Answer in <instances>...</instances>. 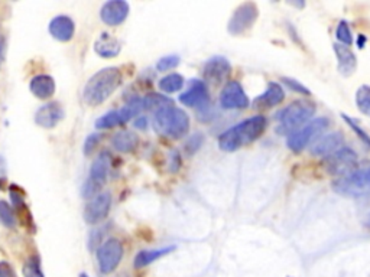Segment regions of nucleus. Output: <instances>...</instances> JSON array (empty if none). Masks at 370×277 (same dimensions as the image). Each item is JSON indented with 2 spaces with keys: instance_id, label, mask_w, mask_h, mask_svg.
<instances>
[{
  "instance_id": "obj_28",
  "label": "nucleus",
  "mask_w": 370,
  "mask_h": 277,
  "mask_svg": "<svg viewBox=\"0 0 370 277\" xmlns=\"http://www.w3.org/2000/svg\"><path fill=\"white\" fill-rule=\"evenodd\" d=\"M0 223L6 229H15L18 223L14 208L6 201H0Z\"/></svg>"
},
{
  "instance_id": "obj_39",
  "label": "nucleus",
  "mask_w": 370,
  "mask_h": 277,
  "mask_svg": "<svg viewBox=\"0 0 370 277\" xmlns=\"http://www.w3.org/2000/svg\"><path fill=\"white\" fill-rule=\"evenodd\" d=\"M4 39L0 38V67H2V63H4Z\"/></svg>"
},
{
  "instance_id": "obj_5",
  "label": "nucleus",
  "mask_w": 370,
  "mask_h": 277,
  "mask_svg": "<svg viewBox=\"0 0 370 277\" xmlns=\"http://www.w3.org/2000/svg\"><path fill=\"white\" fill-rule=\"evenodd\" d=\"M333 189L350 198H360L370 194V162L361 163L353 174L337 178L333 182Z\"/></svg>"
},
{
  "instance_id": "obj_33",
  "label": "nucleus",
  "mask_w": 370,
  "mask_h": 277,
  "mask_svg": "<svg viewBox=\"0 0 370 277\" xmlns=\"http://www.w3.org/2000/svg\"><path fill=\"white\" fill-rule=\"evenodd\" d=\"M180 66V57H177V55H168V57H164L161 58L160 61H158L156 64V68L158 71H168V70H174Z\"/></svg>"
},
{
  "instance_id": "obj_14",
  "label": "nucleus",
  "mask_w": 370,
  "mask_h": 277,
  "mask_svg": "<svg viewBox=\"0 0 370 277\" xmlns=\"http://www.w3.org/2000/svg\"><path fill=\"white\" fill-rule=\"evenodd\" d=\"M129 15V4L125 0H111L104 4L100 12L101 21L109 26L120 25Z\"/></svg>"
},
{
  "instance_id": "obj_13",
  "label": "nucleus",
  "mask_w": 370,
  "mask_h": 277,
  "mask_svg": "<svg viewBox=\"0 0 370 277\" xmlns=\"http://www.w3.org/2000/svg\"><path fill=\"white\" fill-rule=\"evenodd\" d=\"M202 74H204L205 81L215 84V85H219L229 80V77L232 74V66L226 58L215 57L205 63Z\"/></svg>"
},
{
  "instance_id": "obj_3",
  "label": "nucleus",
  "mask_w": 370,
  "mask_h": 277,
  "mask_svg": "<svg viewBox=\"0 0 370 277\" xmlns=\"http://www.w3.org/2000/svg\"><path fill=\"white\" fill-rule=\"evenodd\" d=\"M315 104L309 100H297L282 108L277 115V133L292 135L294 132L304 127L315 115Z\"/></svg>"
},
{
  "instance_id": "obj_25",
  "label": "nucleus",
  "mask_w": 370,
  "mask_h": 277,
  "mask_svg": "<svg viewBox=\"0 0 370 277\" xmlns=\"http://www.w3.org/2000/svg\"><path fill=\"white\" fill-rule=\"evenodd\" d=\"M143 110H149V112H160L163 108L171 107L173 101L161 94H149L142 100Z\"/></svg>"
},
{
  "instance_id": "obj_30",
  "label": "nucleus",
  "mask_w": 370,
  "mask_h": 277,
  "mask_svg": "<svg viewBox=\"0 0 370 277\" xmlns=\"http://www.w3.org/2000/svg\"><path fill=\"white\" fill-rule=\"evenodd\" d=\"M22 273H24V277H43L39 257L38 256L29 257L22 268Z\"/></svg>"
},
{
  "instance_id": "obj_22",
  "label": "nucleus",
  "mask_w": 370,
  "mask_h": 277,
  "mask_svg": "<svg viewBox=\"0 0 370 277\" xmlns=\"http://www.w3.org/2000/svg\"><path fill=\"white\" fill-rule=\"evenodd\" d=\"M29 88H31V93L35 97H38L41 100H46V98L52 97V94H54L56 81H54V78L49 77V75H36L31 80Z\"/></svg>"
},
{
  "instance_id": "obj_29",
  "label": "nucleus",
  "mask_w": 370,
  "mask_h": 277,
  "mask_svg": "<svg viewBox=\"0 0 370 277\" xmlns=\"http://www.w3.org/2000/svg\"><path fill=\"white\" fill-rule=\"evenodd\" d=\"M120 125H125L120 112H111L96 122L97 129H112V127H116Z\"/></svg>"
},
{
  "instance_id": "obj_11",
  "label": "nucleus",
  "mask_w": 370,
  "mask_h": 277,
  "mask_svg": "<svg viewBox=\"0 0 370 277\" xmlns=\"http://www.w3.org/2000/svg\"><path fill=\"white\" fill-rule=\"evenodd\" d=\"M111 208H112L111 194H98L86 205L84 221L87 224H98L109 215Z\"/></svg>"
},
{
  "instance_id": "obj_35",
  "label": "nucleus",
  "mask_w": 370,
  "mask_h": 277,
  "mask_svg": "<svg viewBox=\"0 0 370 277\" xmlns=\"http://www.w3.org/2000/svg\"><path fill=\"white\" fill-rule=\"evenodd\" d=\"M101 140V136L100 135H90L87 139H86V143H84V155H91L93 150L97 147V145L100 143Z\"/></svg>"
},
{
  "instance_id": "obj_8",
  "label": "nucleus",
  "mask_w": 370,
  "mask_h": 277,
  "mask_svg": "<svg viewBox=\"0 0 370 277\" xmlns=\"http://www.w3.org/2000/svg\"><path fill=\"white\" fill-rule=\"evenodd\" d=\"M111 163H112V156L109 152H101L98 155V157L93 162L91 169H90V177L86 181L83 191H81L84 198L93 199L94 197L98 195L100 189L106 184V179H108Z\"/></svg>"
},
{
  "instance_id": "obj_38",
  "label": "nucleus",
  "mask_w": 370,
  "mask_h": 277,
  "mask_svg": "<svg viewBox=\"0 0 370 277\" xmlns=\"http://www.w3.org/2000/svg\"><path fill=\"white\" fill-rule=\"evenodd\" d=\"M364 45H366V36L363 33H359V36H357V46L360 49H363Z\"/></svg>"
},
{
  "instance_id": "obj_19",
  "label": "nucleus",
  "mask_w": 370,
  "mask_h": 277,
  "mask_svg": "<svg viewBox=\"0 0 370 277\" xmlns=\"http://www.w3.org/2000/svg\"><path fill=\"white\" fill-rule=\"evenodd\" d=\"M285 100V91L278 83H269L265 93L255 98L253 107L257 110H268Z\"/></svg>"
},
{
  "instance_id": "obj_36",
  "label": "nucleus",
  "mask_w": 370,
  "mask_h": 277,
  "mask_svg": "<svg viewBox=\"0 0 370 277\" xmlns=\"http://www.w3.org/2000/svg\"><path fill=\"white\" fill-rule=\"evenodd\" d=\"M202 136L201 135H194L188 142H187V145H185V149H187V152L190 153V155H192V153H195L198 149H200V146H201V143H202Z\"/></svg>"
},
{
  "instance_id": "obj_37",
  "label": "nucleus",
  "mask_w": 370,
  "mask_h": 277,
  "mask_svg": "<svg viewBox=\"0 0 370 277\" xmlns=\"http://www.w3.org/2000/svg\"><path fill=\"white\" fill-rule=\"evenodd\" d=\"M0 277H15L14 270L11 268L9 264H5V263L0 264Z\"/></svg>"
},
{
  "instance_id": "obj_15",
  "label": "nucleus",
  "mask_w": 370,
  "mask_h": 277,
  "mask_svg": "<svg viewBox=\"0 0 370 277\" xmlns=\"http://www.w3.org/2000/svg\"><path fill=\"white\" fill-rule=\"evenodd\" d=\"M63 119H64V108L61 107L60 103H48L42 105L35 115L36 125L43 129L56 127Z\"/></svg>"
},
{
  "instance_id": "obj_21",
  "label": "nucleus",
  "mask_w": 370,
  "mask_h": 277,
  "mask_svg": "<svg viewBox=\"0 0 370 277\" xmlns=\"http://www.w3.org/2000/svg\"><path fill=\"white\" fill-rule=\"evenodd\" d=\"M94 51L103 58H113V57H118V55L120 53L122 45H120L119 39H116L111 33L104 32L97 38V41L94 43Z\"/></svg>"
},
{
  "instance_id": "obj_24",
  "label": "nucleus",
  "mask_w": 370,
  "mask_h": 277,
  "mask_svg": "<svg viewBox=\"0 0 370 277\" xmlns=\"http://www.w3.org/2000/svg\"><path fill=\"white\" fill-rule=\"evenodd\" d=\"M174 250H175V246H170V247L160 249V250H145V251H140V253H138V256L135 257V267H136V268L146 267V266H149L150 263H153L155 260L161 258V257L165 256V254H170V253L174 251Z\"/></svg>"
},
{
  "instance_id": "obj_7",
  "label": "nucleus",
  "mask_w": 370,
  "mask_h": 277,
  "mask_svg": "<svg viewBox=\"0 0 370 277\" xmlns=\"http://www.w3.org/2000/svg\"><path fill=\"white\" fill-rule=\"evenodd\" d=\"M329 125H330V120L327 117L314 119L312 122L307 123L304 127H301L299 130H297L288 136V140H287L288 149L292 150L294 153L302 152L308 145L314 143L317 139L322 137V135L329 127Z\"/></svg>"
},
{
  "instance_id": "obj_16",
  "label": "nucleus",
  "mask_w": 370,
  "mask_h": 277,
  "mask_svg": "<svg viewBox=\"0 0 370 277\" xmlns=\"http://www.w3.org/2000/svg\"><path fill=\"white\" fill-rule=\"evenodd\" d=\"M343 143H344V139L340 132L322 136L311 145V155L327 157V156L333 155L334 152L340 150L343 147Z\"/></svg>"
},
{
  "instance_id": "obj_41",
  "label": "nucleus",
  "mask_w": 370,
  "mask_h": 277,
  "mask_svg": "<svg viewBox=\"0 0 370 277\" xmlns=\"http://www.w3.org/2000/svg\"><path fill=\"white\" fill-rule=\"evenodd\" d=\"M5 174V160L4 157H0V177Z\"/></svg>"
},
{
  "instance_id": "obj_40",
  "label": "nucleus",
  "mask_w": 370,
  "mask_h": 277,
  "mask_svg": "<svg viewBox=\"0 0 370 277\" xmlns=\"http://www.w3.org/2000/svg\"><path fill=\"white\" fill-rule=\"evenodd\" d=\"M136 127H139V129L146 127V119H145V117H140L139 120H136Z\"/></svg>"
},
{
  "instance_id": "obj_23",
  "label": "nucleus",
  "mask_w": 370,
  "mask_h": 277,
  "mask_svg": "<svg viewBox=\"0 0 370 277\" xmlns=\"http://www.w3.org/2000/svg\"><path fill=\"white\" fill-rule=\"evenodd\" d=\"M138 143H139L138 136L133 132H129V130H120L112 139L113 147L119 152H123V153L133 152L138 147Z\"/></svg>"
},
{
  "instance_id": "obj_12",
  "label": "nucleus",
  "mask_w": 370,
  "mask_h": 277,
  "mask_svg": "<svg viewBox=\"0 0 370 277\" xmlns=\"http://www.w3.org/2000/svg\"><path fill=\"white\" fill-rule=\"evenodd\" d=\"M220 104L226 110H240L249 105V98L237 81H229L222 94H220Z\"/></svg>"
},
{
  "instance_id": "obj_20",
  "label": "nucleus",
  "mask_w": 370,
  "mask_h": 277,
  "mask_svg": "<svg viewBox=\"0 0 370 277\" xmlns=\"http://www.w3.org/2000/svg\"><path fill=\"white\" fill-rule=\"evenodd\" d=\"M76 32V25L71 18L60 15L49 22V33L52 38L61 42H68L73 39Z\"/></svg>"
},
{
  "instance_id": "obj_27",
  "label": "nucleus",
  "mask_w": 370,
  "mask_h": 277,
  "mask_svg": "<svg viewBox=\"0 0 370 277\" xmlns=\"http://www.w3.org/2000/svg\"><path fill=\"white\" fill-rule=\"evenodd\" d=\"M158 85H160L161 91H164V93H168V94L177 93L184 85V77L180 74H170V75L164 77Z\"/></svg>"
},
{
  "instance_id": "obj_17",
  "label": "nucleus",
  "mask_w": 370,
  "mask_h": 277,
  "mask_svg": "<svg viewBox=\"0 0 370 277\" xmlns=\"http://www.w3.org/2000/svg\"><path fill=\"white\" fill-rule=\"evenodd\" d=\"M333 49L337 58L339 73L344 77H350L351 74H354L357 68V58H356V53L350 49V46H346L343 43H334Z\"/></svg>"
},
{
  "instance_id": "obj_2",
  "label": "nucleus",
  "mask_w": 370,
  "mask_h": 277,
  "mask_svg": "<svg viewBox=\"0 0 370 277\" xmlns=\"http://www.w3.org/2000/svg\"><path fill=\"white\" fill-rule=\"evenodd\" d=\"M123 77L119 68H104L94 74L84 87V100L88 105L96 107L108 100L120 85Z\"/></svg>"
},
{
  "instance_id": "obj_9",
  "label": "nucleus",
  "mask_w": 370,
  "mask_h": 277,
  "mask_svg": "<svg viewBox=\"0 0 370 277\" xmlns=\"http://www.w3.org/2000/svg\"><path fill=\"white\" fill-rule=\"evenodd\" d=\"M123 246L118 239H111L100 246L97 250V261L100 271L104 274H111L115 271L122 261Z\"/></svg>"
},
{
  "instance_id": "obj_31",
  "label": "nucleus",
  "mask_w": 370,
  "mask_h": 277,
  "mask_svg": "<svg viewBox=\"0 0 370 277\" xmlns=\"http://www.w3.org/2000/svg\"><path fill=\"white\" fill-rule=\"evenodd\" d=\"M341 117H343V120L346 122V125L354 132V135L370 149V136L361 129V126L357 123V122H354L350 116H347V115H341Z\"/></svg>"
},
{
  "instance_id": "obj_4",
  "label": "nucleus",
  "mask_w": 370,
  "mask_h": 277,
  "mask_svg": "<svg viewBox=\"0 0 370 277\" xmlns=\"http://www.w3.org/2000/svg\"><path fill=\"white\" fill-rule=\"evenodd\" d=\"M155 129L161 135L181 139L190 129V119L181 108L171 105L155 113Z\"/></svg>"
},
{
  "instance_id": "obj_32",
  "label": "nucleus",
  "mask_w": 370,
  "mask_h": 277,
  "mask_svg": "<svg viewBox=\"0 0 370 277\" xmlns=\"http://www.w3.org/2000/svg\"><path fill=\"white\" fill-rule=\"evenodd\" d=\"M336 36L340 41V43H343L346 46H350L353 43V35H351L350 26H349V23L346 21H341L339 23L337 31H336Z\"/></svg>"
},
{
  "instance_id": "obj_18",
  "label": "nucleus",
  "mask_w": 370,
  "mask_h": 277,
  "mask_svg": "<svg viewBox=\"0 0 370 277\" xmlns=\"http://www.w3.org/2000/svg\"><path fill=\"white\" fill-rule=\"evenodd\" d=\"M180 101L188 107H204L208 104L210 101V95H208V90L205 87V84L200 80H192L190 83V88L188 91H185L184 94H181Z\"/></svg>"
},
{
  "instance_id": "obj_26",
  "label": "nucleus",
  "mask_w": 370,
  "mask_h": 277,
  "mask_svg": "<svg viewBox=\"0 0 370 277\" xmlns=\"http://www.w3.org/2000/svg\"><path fill=\"white\" fill-rule=\"evenodd\" d=\"M356 105L360 113L370 117V85H361L357 88Z\"/></svg>"
},
{
  "instance_id": "obj_1",
  "label": "nucleus",
  "mask_w": 370,
  "mask_h": 277,
  "mask_svg": "<svg viewBox=\"0 0 370 277\" xmlns=\"http://www.w3.org/2000/svg\"><path fill=\"white\" fill-rule=\"evenodd\" d=\"M267 130V119L255 116L226 130L219 137V147L225 152H236L243 146L256 142Z\"/></svg>"
},
{
  "instance_id": "obj_6",
  "label": "nucleus",
  "mask_w": 370,
  "mask_h": 277,
  "mask_svg": "<svg viewBox=\"0 0 370 277\" xmlns=\"http://www.w3.org/2000/svg\"><path fill=\"white\" fill-rule=\"evenodd\" d=\"M359 166V156L350 147H341L340 150L323 159L324 171L337 178H344L353 174Z\"/></svg>"
},
{
  "instance_id": "obj_34",
  "label": "nucleus",
  "mask_w": 370,
  "mask_h": 277,
  "mask_svg": "<svg viewBox=\"0 0 370 277\" xmlns=\"http://www.w3.org/2000/svg\"><path fill=\"white\" fill-rule=\"evenodd\" d=\"M282 81H284V84H287V85H288L292 91H295V93H299V94H304V95H309V94H311L307 87H304L299 81H297V80H294V78L284 77Z\"/></svg>"
},
{
  "instance_id": "obj_42",
  "label": "nucleus",
  "mask_w": 370,
  "mask_h": 277,
  "mask_svg": "<svg viewBox=\"0 0 370 277\" xmlns=\"http://www.w3.org/2000/svg\"><path fill=\"white\" fill-rule=\"evenodd\" d=\"M80 277H88V274H86V273H81V274H80Z\"/></svg>"
},
{
  "instance_id": "obj_10",
  "label": "nucleus",
  "mask_w": 370,
  "mask_h": 277,
  "mask_svg": "<svg viewBox=\"0 0 370 277\" xmlns=\"http://www.w3.org/2000/svg\"><path fill=\"white\" fill-rule=\"evenodd\" d=\"M257 16H259V9L255 4L247 2V4L240 5L229 21V26H227L229 33H232V35L245 33L255 25Z\"/></svg>"
}]
</instances>
